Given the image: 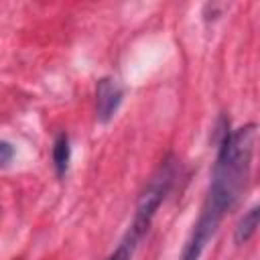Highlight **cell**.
<instances>
[{"label":"cell","mask_w":260,"mask_h":260,"mask_svg":"<svg viewBox=\"0 0 260 260\" xmlns=\"http://www.w3.org/2000/svg\"><path fill=\"white\" fill-rule=\"evenodd\" d=\"M256 124H246L238 130H221L217 158L211 171V183L201 205V213L193 232L181 252L179 260H199L209 240L215 236L225 213L238 203L252 173V158L256 150Z\"/></svg>","instance_id":"obj_1"},{"label":"cell","mask_w":260,"mask_h":260,"mask_svg":"<svg viewBox=\"0 0 260 260\" xmlns=\"http://www.w3.org/2000/svg\"><path fill=\"white\" fill-rule=\"evenodd\" d=\"M175 177H177V160L173 156H169L165 162H160V167L154 171V175L148 179L146 187L142 189L126 240L136 244L146 234L152 217L156 215V209L160 207V203L169 195V191H171V187L175 183Z\"/></svg>","instance_id":"obj_2"},{"label":"cell","mask_w":260,"mask_h":260,"mask_svg":"<svg viewBox=\"0 0 260 260\" xmlns=\"http://www.w3.org/2000/svg\"><path fill=\"white\" fill-rule=\"evenodd\" d=\"M122 98H124V91L122 87L118 85L116 79H110V77H104L98 81V87H95V114H98V120L100 122H110L114 118V114L118 112L120 104H122Z\"/></svg>","instance_id":"obj_3"},{"label":"cell","mask_w":260,"mask_h":260,"mask_svg":"<svg viewBox=\"0 0 260 260\" xmlns=\"http://www.w3.org/2000/svg\"><path fill=\"white\" fill-rule=\"evenodd\" d=\"M71 160V146H69V136L61 132L55 142H53V165L57 171V177H65Z\"/></svg>","instance_id":"obj_4"},{"label":"cell","mask_w":260,"mask_h":260,"mask_svg":"<svg viewBox=\"0 0 260 260\" xmlns=\"http://www.w3.org/2000/svg\"><path fill=\"white\" fill-rule=\"evenodd\" d=\"M258 219H260V207L254 205L252 209H248V213H244V217L238 221L236 230H234V240L236 244H246L258 230Z\"/></svg>","instance_id":"obj_5"},{"label":"cell","mask_w":260,"mask_h":260,"mask_svg":"<svg viewBox=\"0 0 260 260\" xmlns=\"http://www.w3.org/2000/svg\"><path fill=\"white\" fill-rule=\"evenodd\" d=\"M134 246L136 244H132L130 240H124L110 256H108V260H130L132 258V250H134Z\"/></svg>","instance_id":"obj_6"},{"label":"cell","mask_w":260,"mask_h":260,"mask_svg":"<svg viewBox=\"0 0 260 260\" xmlns=\"http://www.w3.org/2000/svg\"><path fill=\"white\" fill-rule=\"evenodd\" d=\"M12 158H14V146L6 140H0V167L10 165Z\"/></svg>","instance_id":"obj_7"}]
</instances>
